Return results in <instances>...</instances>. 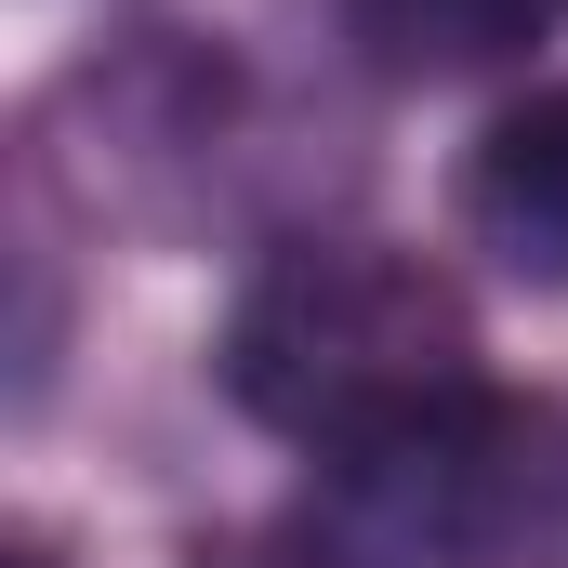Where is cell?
Returning a JSON list of instances; mask_svg holds the SVG:
<instances>
[{
    "label": "cell",
    "mask_w": 568,
    "mask_h": 568,
    "mask_svg": "<svg viewBox=\"0 0 568 568\" xmlns=\"http://www.w3.org/2000/svg\"><path fill=\"white\" fill-rule=\"evenodd\" d=\"M212 384L239 424L291 436L304 463H344L463 410L489 371H476V304L449 291V265L397 239H278L225 304Z\"/></svg>",
    "instance_id": "cell-1"
},
{
    "label": "cell",
    "mask_w": 568,
    "mask_h": 568,
    "mask_svg": "<svg viewBox=\"0 0 568 568\" xmlns=\"http://www.w3.org/2000/svg\"><path fill=\"white\" fill-rule=\"evenodd\" d=\"M278 568H568V410L476 384L436 424L317 463L278 516Z\"/></svg>",
    "instance_id": "cell-2"
},
{
    "label": "cell",
    "mask_w": 568,
    "mask_h": 568,
    "mask_svg": "<svg viewBox=\"0 0 568 568\" xmlns=\"http://www.w3.org/2000/svg\"><path fill=\"white\" fill-rule=\"evenodd\" d=\"M463 239L529 291H568V80L503 106L489 133L463 145V185H449Z\"/></svg>",
    "instance_id": "cell-3"
},
{
    "label": "cell",
    "mask_w": 568,
    "mask_h": 568,
    "mask_svg": "<svg viewBox=\"0 0 568 568\" xmlns=\"http://www.w3.org/2000/svg\"><path fill=\"white\" fill-rule=\"evenodd\" d=\"M331 13L384 80H476V67H516L529 40H556L568 0H331Z\"/></svg>",
    "instance_id": "cell-4"
},
{
    "label": "cell",
    "mask_w": 568,
    "mask_h": 568,
    "mask_svg": "<svg viewBox=\"0 0 568 568\" xmlns=\"http://www.w3.org/2000/svg\"><path fill=\"white\" fill-rule=\"evenodd\" d=\"M0 568H53V556H40V542H13V556H0Z\"/></svg>",
    "instance_id": "cell-5"
}]
</instances>
